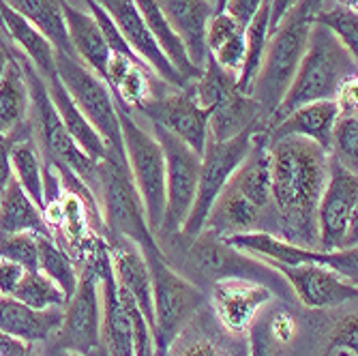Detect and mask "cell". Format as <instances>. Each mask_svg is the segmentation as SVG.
Instances as JSON below:
<instances>
[{"instance_id":"22","label":"cell","mask_w":358,"mask_h":356,"mask_svg":"<svg viewBox=\"0 0 358 356\" xmlns=\"http://www.w3.org/2000/svg\"><path fill=\"white\" fill-rule=\"evenodd\" d=\"M110 255H112V271L118 287L136 303V307L142 311L144 320L148 322V327L152 331L155 325L152 281L144 253L140 251L138 245L129 241H114V245H110Z\"/></svg>"},{"instance_id":"31","label":"cell","mask_w":358,"mask_h":356,"mask_svg":"<svg viewBox=\"0 0 358 356\" xmlns=\"http://www.w3.org/2000/svg\"><path fill=\"white\" fill-rule=\"evenodd\" d=\"M136 5L144 17V24L148 28V32L152 35L155 43L159 45V50L166 54V58L172 62V67L191 84L202 76V69H198L195 64L189 60L185 45L180 43V39L176 37V32L172 30V26L168 24L164 11L159 9L157 0H136Z\"/></svg>"},{"instance_id":"41","label":"cell","mask_w":358,"mask_h":356,"mask_svg":"<svg viewBox=\"0 0 358 356\" xmlns=\"http://www.w3.org/2000/svg\"><path fill=\"white\" fill-rule=\"evenodd\" d=\"M249 356H285L283 350L285 346L279 343L266 325V313H259L257 320L251 325L249 333Z\"/></svg>"},{"instance_id":"12","label":"cell","mask_w":358,"mask_h":356,"mask_svg":"<svg viewBox=\"0 0 358 356\" xmlns=\"http://www.w3.org/2000/svg\"><path fill=\"white\" fill-rule=\"evenodd\" d=\"M152 136L161 144L166 159V213L155 238H168L180 232L191 213L198 193L202 157L159 124H152Z\"/></svg>"},{"instance_id":"43","label":"cell","mask_w":358,"mask_h":356,"mask_svg":"<svg viewBox=\"0 0 358 356\" xmlns=\"http://www.w3.org/2000/svg\"><path fill=\"white\" fill-rule=\"evenodd\" d=\"M22 275H24V269L20 264L0 257V297H11Z\"/></svg>"},{"instance_id":"15","label":"cell","mask_w":358,"mask_h":356,"mask_svg":"<svg viewBox=\"0 0 358 356\" xmlns=\"http://www.w3.org/2000/svg\"><path fill=\"white\" fill-rule=\"evenodd\" d=\"M48 343L82 356L101 346V285L92 269L80 266L78 287L62 307L60 327Z\"/></svg>"},{"instance_id":"23","label":"cell","mask_w":358,"mask_h":356,"mask_svg":"<svg viewBox=\"0 0 358 356\" xmlns=\"http://www.w3.org/2000/svg\"><path fill=\"white\" fill-rule=\"evenodd\" d=\"M60 11L64 17V26H67V37L76 58L106 82V71L112 52L94 17L88 11L73 7L69 0H60Z\"/></svg>"},{"instance_id":"26","label":"cell","mask_w":358,"mask_h":356,"mask_svg":"<svg viewBox=\"0 0 358 356\" xmlns=\"http://www.w3.org/2000/svg\"><path fill=\"white\" fill-rule=\"evenodd\" d=\"M0 26H3V37L30 60V64L39 71L43 80L56 76L54 45L28 20L13 11L5 0H0Z\"/></svg>"},{"instance_id":"16","label":"cell","mask_w":358,"mask_h":356,"mask_svg":"<svg viewBox=\"0 0 358 356\" xmlns=\"http://www.w3.org/2000/svg\"><path fill=\"white\" fill-rule=\"evenodd\" d=\"M150 124L164 127L166 131L182 140L202 157L208 142V118L210 114L198 104L191 84L185 88H166L152 94L138 110Z\"/></svg>"},{"instance_id":"24","label":"cell","mask_w":358,"mask_h":356,"mask_svg":"<svg viewBox=\"0 0 358 356\" xmlns=\"http://www.w3.org/2000/svg\"><path fill=\"white\" fill-rule=\"evenodd\" d=\"M339 106L337 101H313L305 104L296 110L285 114L273 129H268V140H279L287 136H296L315 142L320 148L331 150V138L333 127L339 118Z\"/></svg>"},{"instance_id":"45","label":"cell","mask_w":358,"mask_h":356,"mask_svg":"<svg viewBox=\"0 0 358 356\" xmlns=\"http://www.w3.org/2000/svg\"><path fill=\"white\" fill-rule=\"evenodd\" d=\"M299 3H301V0H271V32L279 26V22Z\"/></svg>"},{"instance_id":"4","label":"cell","mask_w":358,"mask_h":356,"mask_svg":"<svg viewBox=\"0 0 358 356\" xmlns=\"http://www.w3.org/2000/svg\"><path fill=\"white\" fill-rule=\"evenodd\" d=\"M178 238L185 243L182 245L185 251L182 249L178 251L176 247V251L180 253L178 257L185 262V269L193 275L191 281L198 287H202L204 292H206V285L210 287L217 281L245 279V281L268 285L281 301L294 299L287 281L275 269H271L266 262L257 260V257L245 251L230 247L227 243H223V238L206 230L193 238H185L182 234H178Z\"/></svg>"},{"instance_id":"2","label":"cell","mask_w":358,"mask_h":356,"mask_svg":"<svg viewBox=\"0 0 358 356\" xmlns=\"http://www.w3.org/2000/svg\"><path fill=\"white\" fill-rule=\"evenodd\" d=\"M356 78V58L331 35L327 28L311 24L309 39L296 76L292 80L283 101L268 118L264 131L273 129L285 114L305 104L335 101L341 86Z\"/></svg>"},{"instance_id":"20","label":"cell","mask_w":358,"mask_h":356,"mask_svg":"<svg viewBox=\"0 0 358 356\" xmlns=\"http://www.w3.org/2000/svg\"><path fill=\"white\" fill-rule=\"evenodd\" d=\"M166 356H249V337L227 333L206 303L172 341Z\"/></svg>"},{"instance_id":"42","label":"cell","mask_w":358,"mask_h":356,"mask_svg":"<svg viewBox=\"0 0 358 356\" xmlns=\"http://www.w3.org/2000/svg\"><path fill=\"white\" fill-rule=\"evenodd\" d=\"M262 3L264 0H225L223 11H227L243 28H247L251 17L257 13V9Z\"/></svg>"},{"instance_id":"29","label":"cell","mask_w":358,"mask_h":356,"mask_svg":"<svg viewBox=\"0 0 358 356\" xmlns=\"http://www.w3.org/2000/svg\"><path fill=\"white\" fill-rule=\"evenodd\" d=\"M206 52L227 73H241L245 62V28L227 11L213 13L206 26Z\"/></svg>"},{"instance_id":"44","label":"cell","mask_w":358,"mask_h":356,"mask_svg":"<svg viewBox=\"0 0 358 356\" xmlns=\"http://www.w3.org/2000/svg\"><path fill=\"white\" fill-rule=\"evenodd\" d=\"M0 356H35L32 343L0 331Z\"/></svg>"},{"instance_id":"13","label":"cell","mask_w":358,"mask_h":356,"mask_svg":"<svg viewBox=\"0 0 358 356\" xmlns=\"http://www.w3.org/2000/svg\"><path fill=\"white\" fill-rule=\"evenodd\" d=\"M358 174L329 157V178L317 204V251L356 247Z\"/></svg>"},{"instance_id":"8","label":"cell","mask_w":358,"mask_h":356,"mask_svg":"<svg viewBox=\"0 0 358 356\" xmlns=\"http://www.w3.org/2000/svg\"><path fill=\"white\" fill-rule=\"evenodd\" d=\"M198 104L210 114L208 118V140L223 142L230 140L245 129L262 127V110L251 94L238 88V76L227 73L206 56L202 76L191 82Z\"/></svg>"},{"instance_id":"11","label":"cell","mask_w":358,"mask_h":356,"mask_svg":"<svg viewBox=\"0 0 358 356\" xmlns=\"http://www.w3.org/2000/svg\"><path fill=\"white\" fill-rule=\"evenodd\" d=\"M257 131H262V127L245 129L243 134H238L230 140H223V142H215V140L206 142V148H204L202 161H200L198 193H195V202L191 206V213L185 219L178 234H182L185 238H193L204 230L206 217H208L215 200L219 198V193L223 191L227 180L232 178V174L238 170L245 157L249 155L253 136Z\"/></svg>"},{"instance_id":"6","label":"cell","mask_w":358,"mask_h":356,"mask_svg":"<svg viewBox=\"0 0 358 356\" xmlns=\"http://www.w3.org/2000/svg\"><path fill=\"white\" fill-rule=\"evenodd\" d=\"M309 28L311 15L307 7L299 3L271 32L262 64H259V71L251 86V97L262 110L264 127L283 101L292 80L296 76V69L307 48Z\"/></svg>"},{"instance_id":"38","label":"cell","mask_w":358,"mask_h":356,"mask_svg":"<svg viewBox=\"0 0 358 356\" xmlns=\"http://www.w3.org/2000/svg\"><path fill=\"white\" fill-rule=\"evenodd\" d=\"M329 157L335 159L343 168H348L350 172L358 174V116L356 114H339L333 127Z\"/></svg>"},{"instance_id":"19","label":"cell","mask_w":358,"mask_h":356,"mask_svg":"<svg viewBox=\"0 0 358 356\" xmlns=\"http://www.w3.org/2000/svg\"><path fill=\"white\" fill-rule=\"evenodd\" d=\"M96 3H99L108 11V15L114 20L122 39L134 50V54L161 82H166L172 88L189 86V82L172 67V62L155 43L152 35L144 24V17L136 5V0H96Z\"/></svg>"},{"instance_id":"51","label":"cell","mask_w":358,"mask_h":356,"mask_svg":"<svg viewBox=\"0 0 358 356\" xmlns=\"http://www.w3.org/2000/svg\"><path fill=\"white\" fill-rule=\"evenodd\" d=\"M208 3H210V5H213V7H215V0H208Z\"/></svg>"},{"instance_id":"53","label":"cell","mask_w":358,"mask_h":356,"mask_svg":"<svg viewBox=\"0 0 358 356\" xmlns=\"http://www.w3.org/2000/svg\"><path fill=\"white\" fill-rule=\"evenodd\" d=\"M0 37H3V35H0Z\"/></svg>"},{"instance_id":"35","label":"cell","mask_w":358,"mask_h":356,"mask_svg":"<svg viewBox=\"0 0 358 356\" xmlns=\"http://www.w3.org/2000/svg\"><path fill=\"white\" fill-rule=\"evenodd\" d=\"M37 249H39V271L45 277H50L62 290L64 299L69 301L80 281V271L76 260L50 236H37Z\"/></svg>"},{"instance_id":"18","label":"cell","mask_w":358,"mask_h":356,"mask_svg":"<svg viewBox=\"0 0 358 356\" xmlns=\"http://www.w3.org/2000/svg\"><path fill=\"white\" fill-rule=\"evenodd\" d=\"M206 297L217 322L234 335H247L262 309L277 299L268 285L245 279L217 281L210 285Z\"/></svg>"},{"instance_id":"32","label":"cell","mask_w":358,"mask_h":356,"mask_svg":"<svg viewBox=\"0 0 358 356\" xmlns=\"http://www.w3.org/2000/svg\"><path fill=\"white\" fill-rule=\"evenodd\" d=\"M11 52V43H9ZM30 114V94L24 71L17 58L11 52L9 64L0 78V136H9L28 120Z\"/></svg>"},{"instance_id":"27","label":"cell","mask_w":358,"mask_h":356,"mask_svg":"<svg viewBox=\"0 0 358 356\" xmlns=\"http://www.w3.org/2000/svg\"><path fill=\"white\" fill-rule=\"evenodd\" d=\"M60 320L62 307L30 309L11 297H0V331L28 343L48 341L60 327Z\"/></svg>"},{"instance_id":"1","label":"cell","mask_w":358,"mask_h":356,"mask_svg":"<svg viewBox=\"0 0 358 356\" xmlns=\"http://www.w3.org/2000/svg\"><path fill=\"white\" fill-rule=\"evenodd\" d=\"M268 150L277 236L317 249V204L329 178V152L296 136L268 140Z\"/></svg>"},{"instance_id":"25","label":"cell","mask_w":358,"mask_h":356,"mask_svg":"<svg viewBox=\"0 0 358 356\" xmlns=\"http://www.w3.org/2000/svg\"><path fill=\"white\" fill-rule=\"evenodd\" d=\"M106 84L112 90L114 99L131 112H138L152 94L161 92L159 88L168 86L166 82H161L146 64L129 60L124 56H114V54L108 62Z\"/></svg>"},{"instance_id":"37","label":"cell","mask_w":358,"mask_h":356,"mask_svg":"<svg viewBox=\"0 0 358 356\" xmlns=\"http://www.w3.org/2000/svg\"><path fill=\"white\" fill-rule=\"evenodd\" d=\"M311 24L327 28L354 58H358V13L354 9L333 3V7H322L313 13Z\"/></svg>"},{"instance_id":"9","label":"cell","mask_w":358,"mask_h":356,"mask_svg":"<svg viewBox=\"0 0 358 356\" xmlns=\"http://www.w3.org/2000/svg\"><path fill=\"white\" fill-rule=\"evenodd\" d=\"M118 108V122L122 134V150L129 174L134 178V185L142 198L146 219L152 234L159 232L161 221L166 213V159L161 144L152 134L138 122L134 112L120 106Z\"/></svg>"},{"instance_id":"50","label":"cell","mask_w":358,"mask_h":356,"mask_svg":"<svg viewBox=\"0 0 358 356\" xmlns=\"http://www.w3.org/2000/svg\"><path fill=\"white\" fill-rule=\"evenodd\" d=\"M88 356H108V354H106V350H103V348L99 346V348H96V350H92V352H90Z\"/></svg>"},{"instance_id":"49","label":"cell","mask_w":358,"mask_h":356,"mask_svg":"<svg viewBox=\"0 0 358 356\" xmlns=\"http://www.w3.org/2000/svg\"><path fill=\"white\" fill-rule=\"evenodd\" d=\"M337 5H343V7H350V9H354L356 11V5H358V0H335Z\"/></svg>"},{"instance_id":"21","label":"cell","mask_w":358,"mask_h":356,"mask_svg":"<svg viewBox=\"0 0 358 356\" xmlns=\"http://www.w3.org/2000/svg\"><path fill=\"white\" fill-rule=\"evenodd\" d=\"M157 5L185 45L189 60L202 69L208 56L206 26L215 13V7L208 0H157Z\"/></svg>"},{"instance_id":"7","label":"cell","mask_w":358,"mask_h":356,"mask_svg":"<svg viewBox=\"0 0 358 356\" xmlns=\"http://www.w3.org/2000/svg\"><path fill=\"white\" fill-rule=\"evenodd\" d=\"M142 253L146 257L152 281L155 356H166L172 341L182 333V329L193 320V315L208 303V297L202 287H198L168 262L161 247Z\"/></svg>"},{"instance_id":"28","label":"cell","mask_w":358,"mask_h":356,"mask_svg":"<svg viewBox=\"0 0 358 356\" xmlns=\"http://www.w3.org/2000/svg\"><path fill=\"white\" fill-rule=\"evenodd\" d=\"M22 232L54 238L43 213L26 196L20 183L11 178L7 189L0 193V241Z\"/></svg>"},{"instance_id":"34","label":"cell","mask_w":358,"mask_h":356,"mask_svg":"<svg viewBox=\"0 0 358 356\" xmlns=\"http://www.w3.org/2000/svg\"><path fill=\"white\" fill-rule=\"evenodd\" d=\"M11 170L13 178L26 191V196L43 213L45 208V164L39 148L30 136L17 138L11 146Z\"/></svg>"},{"instance_id":"3","label":"cell","mask_w":358,"mask_h":356,"mask_svg":"<svg viewBox=\"0 0 358 356\" xmlns=\"http://www.w3.org/2000/svg\"><path fill=\"white\" fill-rule=\"evenodd\" d=\"M13 56L17 58L20 67L24 71L26 84H28V94H30V127H32V140H35L39 155L43 164L50 168H67L71 170L92 193L96 185V164L92 161L69 136L64 129L48 90L45 80L39 76V71L32 67L30 60L11 45Z\"/></svg>"},{"instance_id":"40","label":"cell","mask_w":358,"mask_h":356,"mask_svg":"<svg viewBox=\"0 0 358 356\" xmlns=\"http://www.w3.org/2000/svg\"><path fill=\"white\" fill-rule=\"evenodd\" d=\"M0 257L20 264L24 271H39L37 234L22 232L0 241Z\"/></svg>"},{"instance_id":"47","label":"cell","mask_w":358,"mask_h":356,"mask_svg":"<svg viewBox=\"0 0 358 356\" xmlns=\"http://www.w3.org/2000/svg\"><path fill=\"white\" fill-rule=\"evenodd\" d=\"M45 348L43 352H37V356H82V354H76V352H67V350H58L54 346H50L48 341H43Z\"/></svg>"},{"instance_id":"48","label":"cell","mask_w":358,"mask_h":356,"mask_svg":"<svg viewBox=\"0 0 358 356\" xmlns=\"http://www.w3.org/2000/svg\"><path fill=\"white\" fill-rule=\"evenodd\" d=\"M301 3L307 7V11H309V15H313V13H317L322 7H327V0H301Z\"/></svg>"},{"instance_id":"30","label":"cell","mask_w":358,"mask_h":356,"mask_svg":"<svg viewBox=\"0 0 358 356\" xmlns=\"http://www.w3.org/2000/svg\"><path fill=\"white\" fill-rule=\"evenodd\" d=\"M52 104L64 124V129L69 131V136L73 138V142L92 159V161H101L108 157V146L101 140V136L94 131L92 124L86 120V116L78 110V106L73 104V99L69 97V92L64 90L62 82L58 80V73L50 80H45Z\"/></svg>"},{"instance_id":"5","label":"cell","mask_w":358,"mask_h":356,"mask_svg":"<svg viewBox=\"0 0 358 356\" xmlns=\"http://www.w3.org/2000/svg\"><path fill=\"white\" fill-rule=\"evenodd\" d=\"M94 198L99 204L106 238L114 236V241H129L138 245L140 251L159 247L124 157L108 152V157L96 164Z\"/></svg>"},{"instance_id":"33","label":"cell","mask_w":358,"mask_h":356,"mask_svg":"<svg viewBox=\"0 0 358 356\" xmlns=\"http://www.w3.org/2000/svg\"><path fill=\"white\" fill-rule=\"evenodd\" d=\"M24 20H28L54 45L56 52L76 56L67 37V26L60 11V0H5Z\"/></svg>"},{"instance_id":"46","label":"cell","mask_w":358,"mask_h":356,"mask_svg":"<svg viewBox=\"0 0 358 356\" xmlns=\"http://www.w3.org/2000/svg\"><path fill=\"white\" fill-rule=\"evenodd\" d=\"M9 58H11V52H9V41L0 37V78H3L7 64H9Z\"/></svg>"},{"instance_id":"14","label":"cell","mask_w":358,"mask_h":356,"mask_svg":"<svg viewBox=\"0 0 358 356\" xmlns=\"http://www.w3.org/2000/svg\"><path fill=\"white\" fill-rule=\"evenodd\" d=\"M223 243L230 247L245 251L257 260L279 266H301V264H317L327 266L343 275L345 279L356 283L358 277V249L348 247L339 251H317L309 247H301L289 241H283L277 234L271 232H245V234H232L225 236Z\"/></svg>"},{"instance_id":"36","label":"cell","mask_w":358,"mask_h":356,"mask_svg":"<svg viewBox=\"0 0 358 356\" xmlns=\"http://www.w3.org/2000/svg\"><path fill=\"white\" fill-rule=\"evenodd\" d=\"M11 299L28 305L30 309H52L67 305L62 290L41 271H24Z\"/></svg>"},{"instance_id":"17","label":"cell","mask_w":358,"mask_h":356,"mask_svg":"<svg viewBox=\"0 0 358 356\" xmlns=\"http://www.w3.org/2000/svg\"><path fill=\"white\" fill-rule=\"evenodd\" d=\"M289 285L292 297L311 311L337 309L343 305H354L358 299V285L333 269L317 264L301 266H279L271 264Z\"/></svg>"},{"instance_id":"10","label":"cell","mask_w":358,"mask_h":356,"mask_svg":"<svg viewBox=\"0 0 358 356\" xmlns=\"http://www.w3.org/2000/svg\"><path fill=\"white\" fill-rule=\"evenodd\" d=\"M56 73L78 110L86 116L94 131L106 142L108 152L124 157L118 108L108 84L76 56L62 52H56Z\"/></svg>"},{"instance_id":"39","label":"cell","mask_w":358,"mask_h":356,"mask_svg":"<svg viewBox=\"0 0 358 356\" xmlns=\"http://www.w3.org/2000/svg\"><path fill=\"white\" fill-rule=\"evenodd\" d=\"M315 356H358V318L356 305L339 322H333Z\"/></svg>"},{"instance_id":"52","label":"cell","mask_w":358,"mask_h":356,"mask_svg":"<svg viewBox=\"0 0 358 356\" xmlns=\"http://www.w3.org/2000/svg\"><path fill=\"white\" fill-rule=\"evenodd\" d=\"M0 35H3V26H0ZM5 39V37H3Z\"/></svg>"}]
</instances>
